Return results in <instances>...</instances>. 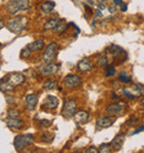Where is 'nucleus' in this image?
<instances>
[{
  "instance_id": "obj_1",
  "label": "nucleus",
  "mask_w": 144,
  "mask_h": 153,
  "mask_svg": "<svg viewBox=\"0 0 144 153\" xmlns=\"http://www.w3.org/2000/svg\"><path fill=\"white\" fill-rule=\"evenodd\" d=\"M28 26V19L24 16H19V17H15L8 21L7 28L9 30L13 32V33H20L22 32Z\"/></svg>"
},
{
  "instance_id": "obj_2",
  "label": "nucleus",
  "mask_w": 144,
  "mask_h": 153,
  "mask_svg": "<svg viewBox=\"0 0 144 153\" xmlns=\"http://www.w3.org/2000/svg\"><path fill=\"white\" fill-rule=\"evenodd\" d=\"M29 8H30L29 0H11L7 4V11L11 15H15L19 11H26Z\"/></svg>"
},
{
  "instance_id": "obj_3",
  "label": "nucleus",
  "mask_w": 144,
  "mask_h": 153,
  "mask_svg": "<svg viewBox=\"0 0 144 153\" xmlns=\"http://www.w3.org/2000/svg\"><path fill=\"white\" fill-rule=\"evenodd\" d=\"M32 141H33L32 134H19L13 140V146L17 151H22L27 146H30Z\"/></svg>"
},
{
  "instance_id": "obj_4",
  "label": "nucleus",
  "mask_w": 144,
  "mask_h": 153,
  "mask_svg": "<svg viewBox=\"0 0 144 153\" xmlns=\"http://www.w3.org/2000/svg\"><path fill=\"white\" fill-rule=\"evenodd\" d=\"M106 51L112 56V58L118 63H122V62H124L128 59L126 52L122 49L121 47L117 46V45H110V46L106 48Z\"/></svg>"
},
{
  "instance_id": "obj_5",
  "label": "nucleus",
  "mask_w": 144,
  "mask_h": 153,
  "mask_svg": "<svg viewBox=\"0 0 144 153\" xmlns=\"http://www.w3.org/2000/svg\"><path fill=\"white\" fill-rule=\"evenodd\" d=\"M58 49H59V46L57 42H51L49 46L47 47L42 54V60L45 61V63H51L54 61V59L57 58Z\"/></svg>"
},
{
  "instance_id": "obj_6",
  "label": "nucleus",
  "mask_w": 144,
  "mask_h": 153,
  "mask_svg": "<svg viewBox=\"0 0 144 153\" xmlns=\"http://www.w3.org/2000/svg\"><path fill=\"white\" fill-rule=\"evenodd\" d=\"M76 109H78V104L74 100H67L62 108V115L67 119L72 118L76 112Z\"/></svg>"
},
{
  "instance_id": "obj_7",
  "label": "nucleus",
  "mask_w": 144,
  "mask_h": 153,
  "mask_svg": "<svg viewBox=\"0 0 144 153\" xmlns=\"http://www.w3.org/2000/svg\"><path fill=\"white\" fill-rule=\"evenodd\" d=\"M7 82L11 87L16 88V87H18V85H21L22 83H24V81H26V78L23 76L22 73L20 72H12V73H9L8 74L7 78H4Z\"/></svg>"
},
{
  "instance_id": "obj_8",
  "label": "nucleus",
  "mask_w": 144,
  "mask_h": 153,
  "mask_svg": "<svg viewBox=\"0 0 144 153\" xmlns=\"http://www.w3.org/2000/svg\"><path fill=\"white\" fill-rule=\"evenodd\" d=\"M81 83H82V79L78 74H68L63 79V84L68 89H74L81 85Z\"/></svg>"
},
{
  "instance_id": "obj_9",
  "label": "nucleus",
  "mask_w": 144,
  "mask_h": 153,
  "mask_svg": "<svg viewBox=\"0 0 144 153\" xmlns=\"http://www.w3.org/2000/svg\"><path fill=\"white\" fill-rule=\"evenodd\" d=\"M125 110V104L123 102H114L108 105L106 108V113L110 114L111 117H118V115L122 114Z\"/></svg>"
},
{
  "instance_id": "obj_10",
  "label": "nucleus",
  "mask_w": 144,
  "mask_h": 153,
  "mask_svg": "<svg viewBox=\"0 0 144 153\" xmlns=\"http://www.w3.org/2000/svg\"><path fill=\"white\" fill-rule=\"evenodd\" d=\"M123 93L124 96L130 100H133L135 98H139V97L142 94V90H141L140 87L137 85H131L129 88L123 89Z\"/></svg>"
},
{
  "instance_id": "obj_11",
  "label": "nucleus",
  "mask_w": 144,
  "mask_h": 153,
  "mask_svg": "<svg viewBox=\"0 0 144 153\" xmlns=\"http://www.w3.org/2000/svg\"><path fill=\"white\" fill-rule=\"evenodd\" d=\"M58 69H59L58 65L53 63V62H51V63H46V65L39 67V71H40V73L43 74V76H52V74L58 72Z\"/></svg>"
},
{
  "instance_id": "obj_12",
  "label": "nucleus",
  "mask_w": 144,
  "mask_h": 153,
  "mask_svg": "<svg viewBox=\"0 0 144 153\" xmlns=\"http://www.w3.org/2000/svg\"><path fill=\"white\" fill-rule=\"evenodd\" d=\"M59 105V99L54 96H48L43 101L42 109L43 110H53Z\"/></svg>"
},
{
  "instance_id": "obj_13",
  "label": "nucleus",
  "mask_w": 144,
  "mask_h": 153,
  "mask_svg": "<svg viewBox=\"0 0 144 153\" xmlns=\"http://www.w3.org/2000/svg\"><path fill=\"white\" fill-rule=\"evenodd\" d=\"M73 117H74V121H76L78 124H84V123H87L88 121H89V119H90L89 113H88L87 111H83V110L76 112Z\"/></svg>"
},
{
  "instance_id": "obj_14",
  "label": "nucleus",
  "mask_w": 144,
  "mask_h": 153,
  "mask_svg": "<svg viewBox=\"0 0 144 153\" xmlns=\"http://www.w3.org/2000/svg\"><path fill=\"white\" fill-rule=\"evenodd\" d=\"M124 134H118V135H115L114 139L111 141V146H112V149L115 150V151H119V150L121 149L122 146H123V143H124Z\"/></svg>"
},
{
  "instance_id": "obj_15",
  "label": "nucleus",
  "mask_w": 144,
  "mask_h": 153,
  "mask_svg": "<svg viewBox=\"0 0 144 153\" xmlns=\"http://www.w3.org/2000/svg\"><path fill=\"white\" fill-rule=\"evenodd\" d=\"M114 119H112L111 117H100L96 120V126L99 128H102V129H105V128H109L113 124Z\"/></svg>"
},
{
  "instance_id": "obj_16",
  "label": "nucleus",
  "mask_w": 144,
  "mask_h": 153,
  "mask_svg": "<svg viewBox=\"0 0 144 153\" xmlns=\"http://www.w3.org/2000/svg\"><path fill=\"white\" fill-rule=\"evenodd\" d=\"M93 68L91 61L89 59H82L78 62V69L81 71V72H90Z\"/></svg>"
},
{
  "instance_id": "obj_17",
  "label": "nucleus",
  "mask_w": 144,
  "mask_h": 153,
  "mask_svg": "<svg viewBox=\"0 0 144 153\" xmlns=\"http://www.w3.org/2000/svg\"><path fill=\"white\" fill-rule=\"evenodd\" d=\"M6 122H7V126L12 130H20L23 126V122L18 118H9Z\"/></svg>"
},
{
  "instance_id": "obj_18",
  "label": "nucleus",
  "mask_w": 144,
  "mask_h": 153,
  "mask_svg": "<svg viewBox=\"0 0 144 153\" xmlns=\"http://www.w3.org/2000/svg\"><path fill=\"white\" fill-rule=\"evenodd\" d=\"M26 103H27V109L32 111V110H34V108H36V105L38 103V97L36 96V94H33V93L28 94L26 97Z\"/></svg>"
},
{
  "instance_id": "obj_19",
  "label": "nucleus",
  "mask_w": 144,
  "mask_h": 153,
  "mask_svg": "<svg viewBox=\"0 0 144 153\" xmlns=\"http://www.w3.org/2000/svg\"><path fill=\"white\" fill-rule=\"evenodd\" d=\"M27 47L29 48V50H30L31 52H34V51H40V50L43 49V47H45V42H43V40H36V41L29 43Z\"/></svg>"
},
{
  "instance_id": "obj_20",
  "label": "nucleus",
  "mask_w": 144,
  "mask_h": 153,
  "mask_svg": "<svg viewBox=\"0 0 144 153\" xmlns=\"http://www.w3.org/2000/svg\"><path fill=\"white\" fill-rule=\"evenodd\" d=\"M56 7V4L53 1H46L41 4V11L45 13H50Z\"/></svg>"
},
{
  "instance_id": "obj_21",
  "label": "nucleus",
  "mask_w": 144,
  "mask_h": 153,
  "mask_svg": "<svg viewBox=\"0 0 144 153\" xmlns=\"http://www.w3.org/2000/svg\"><path fill=\"white\" fill-rule=\"evenodd\" d=\"M108 62H109V60H108L105 53H100L96 56V65L99 67H106Z\"/></svg>"
},
{
  "instance_id": "obj_22",
  "label": "nucleus",
  "mask_w": 144,
  "mask_h": 153,
  "mask_svg": "<svg viewBox=\"0 0 144 153\" xmlns=\"http://www.w3.org/2000/svg\"><path fill=\"white\" fill-rule=\"evenodd\" d=\"M65 22V20L62 19V20H60L59 21V23L57 25V27L53 29V31L56 32V33H59V35H61V33H63L67 29H68V26L65 25V23H63Z\"/></svg>"
},
{
  "instance_id": "obj_23",
  "label": "nucleus",
  "mask_w": 144,
  "mask_h": 153,
  "mask_svg": "<svg viewBox=\"0 0 144 153\" xmlns=\"http://www.w3.org/2000/svg\"><path fill=\"white\" fill-rule=\"evenodd\" d=\"M13 87H11L10 84L8 83L7 80L6 79H2V80H0V91L2 92H10L13 90Z\"/></svg>"
},
{
  "instance_id": "obj_24",
  "label": "nucleus",
  "mask_w": 144,
  "mask_h": 153,
  "mask_svg": "<svg viewBox=\"0 0 144 153\" xmlns=\"http://www.w3.org/2000/svg\"><path fill=\"white\" fill-rule=\"evenodd\" d=\"M57 87H58V82L52 80V79H48L43 83V89L45 90H52V89L57 88Z\"/></svg>"
},
{
  "instance_id": "obj_25",
  "label": "nucleus",
  "mask_w": 144,
  "mask_h": 153,
  "mask_svg": "<svg viewBox=\"0 0 144 153\" xmlns=\"http://www.w3.org/2000/svg\"><path fill=\"white\" fill-rule=\"evenodd\" d=\"M59 21H60L59 19H50L49 21H47L45 23V30H53L54 28L57 27Z\"/></svg>"
},
{
  "instance_id": "obj_26",
  "label": "nucleus",
  "mask_w": 144,
  "mask_h": 153,
  "mask_svg": "<svg viewBox=\"0 0 144 153\" xmlns=\"http://www.w3.org/2000/svg\"><path fill=\"white\" fill-rule=\"evenodd\" d=\"M119 80L121 81L122 83H130L131 82V76L125 72V71H122L119 76Z\"/></svg>"
},
{
  "instance_id": "obj_27",
  "label": "nucleus",
  "mask_w": 144,
  "mask_h": 153,
  "mask_svg": "<svg viewBox=\"0 0 144 153\" xmlns=\"http://www.w3.org/2000/svg\"><path fill=\"white\" fill-rule=\"evenodd\" d=\"M115 68L113 65H106L105 68V76L106 78H110V76H113L115 74Z\"/></svg>"
},
{
  "instance_id": "obj_28",
  "label": "nucleus",
  "mask_w": 144,
  "mask_h": 153,
  "mask_svg": "<svg viewBox=\"0 0 144 153\" xmlns=\"http://www.w3.org/2000/svg\"><path fill=\"white\" fill-rule=\"evenodd\" d=\"M140 123V120H139V118H137V117H131V118L126 121V124L129 126H135L137 124H139Z\"/></svg>"
},
{
  "instance_id": "obj_29",
  "label": "nucleus",
  "mask_w": 144,
  "mask_h": 153,
  "mask_svg": "<svg viewBox=\"0 0 144 153\" xmlns=\"http://www.w3.org/2000/svg\"><path fill=\"white\" fill-rule=\"evenodd\" d=\"M8 115H9V118H18L20 115V111L19 110H17V109H9L8 110Z\"/></svg>"
},
{
  "instance_id": "obj_30",
  "label": "nucleus",
  "mask_w": 144,
  "mask_h": 153,
  "mask_svg": "<svg viewBox=\"0 0 144 153\" xmlns=\"http://www.w3.org/2000/svg\"><path fill=\"white\" fill-rule=\"evenodd\" d=\"M31 54V51L29 50V48L28 47H26V48H23L22 50H21V53H20V57L22 58V59H27V58H29Z\"/></svg>"
},
{
  "instance_id": "obj_31",
  "label": "nucleus",
  "mask_w": 144,
  "mask_h": 153,
  "mask_svg": "<svg viewBox=\"0 0 144 153\" xmlns=\"http://www.w3.org/2000/svg\"><path fill=\"white\" fill-rule=\"evenodd\" d=\"M111 149H112V146L111 144H101L100 146V149H99V152H104V153H109L111 152Z\"/></svg>"
},
{
  "instance_id": "obj_32",
  "label": "nucleus",
  "mask_w": 144,
  "mask_h": 153,
  "mask_svg": "<svg viewBox=\"0 0 144 153\" xmlns=\"http://www.w3.org/2000/svg\"><path fill=\"white\" fill-rule=\"evenodd\" d=\"M53 138H54V135H53V134H51V135H50L48 132H46V133L41 137V140L43 142H51L53 140Z\"/></svg>"
},
{
  "instance_id": "obj_33",
  "label": "nucleus",
  "mask_w": 144,
  "mask_h": 153,
  "mask_svg": "<svg viewBox=\"0 0 144 153\" xmlns=\"http://www.w3.org/2000/svg\"><path fill=\"white\" fill-rule=\"evenodd\" d=\"M50 124H51V121H49V120H41L40 121V126L42 128H48V126H50Z\"/></svg>"
},
{
  "instance_id": "obj_34",
  "label": "nucleus",
  "mask_w": 144,
  "mask_h": 153,
  "mask_svg": "<svg viewBox=\"0 0 144 153\" xmlns=\"http://www.w3.org/2000/svg\"><path fill=\"white\" fill-rule=\"evenodd\" d=\"M87 153H99V150L94 146H91V148H89V149L85 151Z\"/></svg>"
},
{
  "instance_id": "obj_35",
  "label": "nucleus",
  "mask_w": 144,
  "mask_h": 153,
  "mask_svg": "<svg viewBox=\"0 0 144 153\" xmlns=\"http://www.w3.org/2000/svg\"><path fill=\"white\" fill-rule=\"evenodd\" d=\"M120 7H121V11H123V12H125L126 10H128V4H124V2H123V4H122Z\"/></svg>"
},
{
  "instance_id": "obj_36",
  "label": "nucleus",
  "mask_w": 144,
  "mask_h": 153,
  "mask_svg": "<svg viewBox=\"0 0 144 153\" xmlns=\"http://www.w3.org/2000/svg\"><path fill=\"white\" fill-rule=\"evenodd\" d=\"M143 130H144V126H141L139 129L135 130V132H133V134H137V133H139V132H141V131H143Z\"/></svg>"
},
{
  "instance_id": "obj_37",
  "label": "nucleus",
  "mask_w": 144,
  "mask_h": 153,
  "mask_svg": "<svg viewBox=\"0 0 144 153\" xmlns=\"http://www.w3.org/2000/svg\"><path fill=\"white\" fill-rule=\"evenodd\" d=\"M114 4H119V6H121L123 4V0H113Z\"/></svg>"
},
{
  "instance_id": "obj_38",
  "label": "nucleus",
  "mask_w": 144,
  "mask_h": 153,
  "mask_svg": "<svg viewBox=\"0 0 144 153\" xmlns=\"http://www.w3.org/2000/svg\"><path fill=\"white\" fill-rule=\"evenodd\" d=\"M109 11H110V12L115 11V6H112V4H111L110 7H109Z\"/></svg>"
},
{
  "instance_id": "obj_39",
  "label": "nucleus",
  "mask_w": 144,
  "mask_h": 153,
  "mask_svg": "<svg viewBox=\"0 0 144 153\" xmlns=\"http://www.w3.org/2000/svg\"><path fill=\"white\" fill-rule=\"evenodd\" d=\"M111 98H112V99H119V96L118 94H117V93H112V94H111Z\"/></svg>"
},
{
  "instance_id": "obj_40",
  "label": "nucleus",
  "mask_w": 144,
  "mask_h": 153,
  "mask_svg": "<svg viewBox=\"0 0 144 153\" xmlns=\"http://www.w3.org/2000/svg\"><path fill=\"white\" fill-rule=\"evenodd\" d=\"M141 105L144 108V98H142V99H141Z\"/></svg>"
},
{
  "instance_id": "obj_41",
  "label": "nucleus",
  "mask_w": 144,
  "mask_h": 153,
  "mask_svg": "<svg viewBox=\"0 0 144 153\" xmlns=\"http://www.w3.org/2000/svg\"><path fill=\"white\" fill-rule=\"evenodd\" d=\"M99 8L102 10V9H104V6H103V4H99Z\"/></svg>"
},
{
  "instance_id": "obj_42",
  "label": "nucleus",
  "mask_w": 144,
  "mask_h": 153,
  "mask_svg": "<svg viewBox=\"0 0 144 153\" xmlns=\"http://www.w3.org/2000/svg\"><path fill=\"white\" fill-rule=\"evenodd\" d=\"M4 27V23H2V21H1V20H0V29H1V28Z\"/></svg>"
}]
</instances>
